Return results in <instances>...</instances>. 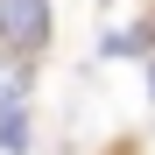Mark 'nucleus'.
<instances>
[{
	"label": "nucleus",
	"mask_w": 155,
	"mask_h": 155,
	"mask_svg": "<svg viewBox=\"0 0 155 155\" xmlns=\"http://www.w3.org/2000/svg\"><path fill=\"white\" fill-rule=\"evenodd\" d=\"M0 42L14 57H35L49 42V0H0Z\"/></svg>",
	"instance_id": "1"
},
{
	"label": "nucleus",
	"mask_w": 155,
	"mask_h": 155,
	"mask_svg": "<svg viewBox=\"0 0 155 155\" xmlns=\"http://www.w3.org/2000/svg\"><path fill=\"white\" fill-rule=\"evenodd\" d=\"M14 106H28V57H0V113H14Z\"/></svg>",
	"instance_id": "2"
},
{
	"label": "nucleus",
	"mask_w": 155,
	"mask_h": 155,
	"mask_svg": "<svg viewBox=\"0 0 155 155\" xmlns=\"http://www.w3.org/2000/svg\"><path fill=\"white\" fill-rule=\"evenodd\" d=\"M0 148H7V155H21V148H28V106L0 113Z\"/></svg>",
	"instance_id": "3"
},
{
	"label": "nucleus",
	"mask_w": 155,
	"mask_h": 155,
	"mask_svg": "<svg viewBox=\"0 0 155 155\" xmlns=\"http://www.w3.org/2000/svg\"><path fill=\"white\" fill-rule=\"evenodd\" d=\"M148 78H155V71H148Z\"/></svg>",
	"instance_id": "4"
}]
</instances>
